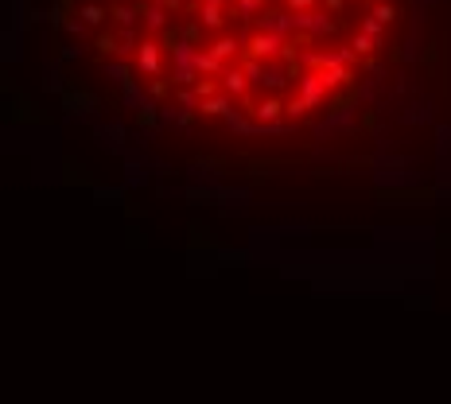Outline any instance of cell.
I'll return each mask as SVG.
<instances>
[{
	"instance_id": "obj_1",
	"label": "cell",
	"mask_w": 451,
	"mask_h": 404,
	"mask_svg": "<svg viewBox=\"0 0 451 404\" xmlns=\"http://www.w3.org/2000/svg\"><path fill=\"white\" fill-rule=\"evenodd\" d=\"M66 24L113 78L280 117L385 71L420 27V0H71Z\"/></svg>"
}]
</instances>
